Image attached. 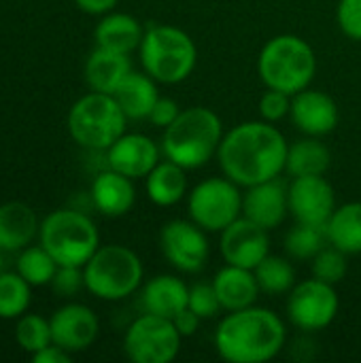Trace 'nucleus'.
Instances as JSON below:
<instances>
[{"instance_id": "f257e3e1", "label": "nucleus", "mask_w": 361, "mask_h": 363, "mask_svg": "<svg viewBox=\"0 0 361 363\" xmlns=\"http://www.w3.org/2000/svg\"><path fill=\"white\" fill-rule=\"evenodd\" d=\"M287 140L270 121H247L232 128L219 145L223 174L238 187L277 179L285 170Z\"/></svg>"}, {"instance_id": "aec40b11", "label": "nucleus", "mask_w": 361, "mask_h": 363, "mask_svg": "<svg viewBox=\"0 0 361 363\" xmlns=\"http://www.w3.org/2000/svg\"><path fill=\"white\" fill-rule=\"evenodd\" d=\"M213 287L217 291L221 308L228 311V313L253 306L255 300H257V294L262 291L253 270L232 266V264H228L226 268H221L215 274Z\"/></svg>"}, {"instance_id": "cd10ccee", "label": "nucleus", "mask_w": 361, "mask_h": 363, "mask_svg": "<svg viewBox=\"0 0 361 363\" xmlns=\"http://www.w3.org/2000/svg\"><path fill=\"white\" fill-rule=\"evenodd\" d=\"M326 230L332 247L347 255L361 253V202L338 206L326 223Z\"/></svg>"}, {"instance_id": "f704fd0d", "label": "nucleus", "mask_w": 361, "mask_h": 363, "mask_svg": "<svg viewBox=\"0 0 361 363\" xmlns=\"http://www.w3.org/2000/svg\"><path fill=\"white\" fill-rule=\"evenodd\" d=\"M189 308L200 319H213L219 315V311H223L213 283H198L189 287Z\"/></svg>"}, {"instance_id": "20e7f679", "label": "nucleus", "mask_w": 361, "mask_h": 363, "mask_svg": "<svg viewBox=\"0 0 361 363\" xmlns=\"http://www.w3.org/2000/svg\"><path fill=\"white\" fill-rule=\"evenodd\" d=\"M315 70L317 57L313 47L294 34L270 38L257 57V72L266 87L289 96L306 89L315 77Z\"/></svg>"}, {"instance_id": "ddd939ff", "label": "nucleus", "mask_w": 361, "mask_h": 363, "mask_svg": "<svg viewBox=\"0 0 361 363\" xmlns=\"http://www.w3.org/2000/svg\"><path fill=\"white\" fill-rule=\"evenodd\" d=\"M219 251L228 264L255 270L257 264L270 253L268 230L240 215L221 232Z\"/></svg>"}, {"instance_id": "5701e85b", "label": "nucleus", "mask_w": 361, "mask_h": 363, "mask_svg": "<svg viewBox=\"0 0 361 363\" xmlns=\"http://www.w3.org/2000/svg\"><path fill=\"white\" fill-rule=\"evenodd\" d=\"M145 36L143 26L138 23L136 17L128 15V13H109L104 15L94 32L96 45L111 49V51H119V53H132L140 47Z\"/></svg>"}, {"instance_id": "58836bf2", "label": "nucleus", "mask_w": 361, "mask_h": 363, "mask_svg": "<svg viewBox=\"0 0 361 363\" xmlns=\"http://www.w3.org/2000/svg\"><path fill=\"white\" fill-rule=\"evenodd\" d=\"M179 104L172 100V98H157L151 115H149V121L157 128H168L177 117H179Z\"/></svg>"}, {"instance_id": "0eeeda50", "label": "nucleus", "mask_w": 361, "mask_h": 363, "mask_svg": "<svg viewBox=\"0 0 361 363\" xmlns=\"http://www.w3.org/2000/svg\"><path fill=\"white\" fill-rule=\"evenodd\" d=\"M40 245L57 262V266H85L100 247L94 221L70 208L53 211L40 223Z\"/></svg>"}, {"instance_id": "a211bd4d", "label": "nucleus", "mask_w": 361, "mask_h": 363, "mask_svg": "<svg viewBox=\"0 0 361 363\" xmlns=\"http://www.w3.org/2000/svg\"><path fill=\"white\" fill-rule=\"evenodd\" d=\"M109 168L130 177H147L160 164L157 145L145 134H123L106 149Z\"/></svg>"}, {"instance_id": "c756f323", "label": "nucleus", "mask_w": 361, "mask_h": 363, "mask_svg": "<svg viewBox=\"0 0 361 363\" xmlns=\"http://www.w3.org/2000/svg\"><path fill=\"white\" fill-rule=\"evenodd\" d=\"M253 272H255L260 289L266 291V294H272V296L291 291V287L296 283V272H294L289 259L279 257V255H270L268 253L257 264V268Z\"/></svg>"}, {"instance_id": "4c0bfd02", "label": "nucleus", "mask_w": 361, "mask_h": 363, "mask_svg": "<svg viewBox=\"0 0 361 363\" xmlns=\"http://www.w3.org/2000/svg\"><path fill=\"white\" fill-rule=\"evenodd\" d=\"M336 19L340 30L349 38L361 40V0H340L336 9Z\"/></svg>"}, {"instance_id": "79ce46f5", "label": "nucleus", "mask_w": 361, "mask_h": 363, "mask_svg": "<svg viewBox=\"0 0 361 363\" xmlns=\"http://www.w3.org/2000/svg\"><path fill=\"white\" fill-rule=\"evenodd\" d=\"M119 0H74V4L89 15H106Z\"/></svg>"}, {"instance_id": "423d86ee", "label": "nucleus", "mask_w": 361, "mask_h": 363, "mask_svg": "<svg viewBox=\"0 0 361 363\" xmlns=\"http://www.w3.org/2000/svg\"><path fill=\"white\" fill-rule=\"evenodd\" d=\"M85 289L100 300H123L132 296L143 283L140 257L121 245L98 247L83 266Z\"/></svg>"}, {"instance_id": "a878e982", "label": "nucleus", "mask_w": 361, "mask_h": 363, "mask_svg": "<svg viewBox=\"0 0 361 363\" xmlns=\"http://www.w3.org/2000/svg\"><path fill=\"white\" fill-rule=\"evenodd\" d=\"M330 164H332L330 149L317 136H306L289 145L285 170L294 179L296 177H323Z\"/></svg>"}, {"instance_id": "f8f14e48", "label": "nucleus", "mask_w": 361, "mask_h": 363, "mask_svg": "<svg viewBox=\"0 0 361 363\" xmlns=\"http://www.w3.org/2000/svg\"><path fill=\"white\" fill-rule=\"evenodd\" d=\"M160 247L170 266L181 272L196 274L209 262V240L200 225L185 219L168 221L160 232Z\"/></svg>"}, {"instance_id": "6e6552de", "label": "nucleus", "mask_w": 361, "mask_h": 363, "mask_svg": "<svg viewBox=\"0 0 361 363\" xmlns=\"http://www.w3.org/2000/svg\"><path fill=\"white\" fill-rule=\"evenodd\" d=\"M126 113L113 94L91 91L79 98L68 113V132L81 147L106 151L126 134Z\"/></svg>"}, {"instance_id": "bb28decb", "label": "nucleus", "mask_w": 361, "mask_h": 363, "mask_svg": "<svg viewBox=\"0 0 361 363\" xmlns=\"http://www.w3.org/2000/svg\"><path fill=\"white\" fill-rule=\"evenodd\" d=\"M187 194L185 168L166 160L147 174V196L157 206H172Z\"/></svg>"}, {"instance_id": "9d476101", "label": "nucleus", "mask_w": 361, "mask_h": 363, "mask_svg": "<svg viewBox=\"0 0 361 363\" xmlns=\"http://www.w3.org/2000/svg\"><path fill=\"white\" fill-rule=\"evenodd\" d=\"M181 338L170 319L145 313L128 328L123 349L134 363H170L181 351Z\"/></svg>"}, {"instance_id": "2f4dec72", "label": "nucleus", "mask_w": 361, "mask_h": 363, "mask_svg": "<svg viewBox=\"0 0 361 363\" xmlns=\"http://www.w3.org/2000/svg\"><path fill=\"white\" fill-rule=\"evenodd\" d=\"M55 270H57V262L49 255V251L43 245L23 249L19 259H17V272L32 287L51 285V281L55 277Z\"/></svg>"}, {"instance_id": "ea45409f", "label": "nucleus", "mask_w": 361, "mask_h": 363, "mask_svg": "<svg viewBox=\"0 0 361 363\" xmlns=\"http://www.w3.org/2000/svg\"><path fill=\"white\" fill-rule=\"evenodd\" d=\"M200 317L187 306L185 311H181L174 319H172V323L177 325V330H179V334L185 338V336H194L196 332H198V325H200Z\"/></svg>"}, {"instance_id": "4468645a", "label": "nucleus", "mask_w": 361, "mask_h": 363, "mask_svg": "<svg viewBox=\"0 0 361 363\" xmlns=\"http://www.w3.org/2000/svg\"><path fill=\"white\" fill-rule=\"evenodd\" d=\"M336 211V196L323 177H296L289 185V213L298 223L326 225Z\"/></svg>"}, {"instance_id": "4be33fe9", "label": "nucleus", "mask_w": 361, "mask_h": 363, "mask_svg": "<svg viewBox=\"0 0 361 363\" xmlns=\"http://www.w3.org/2000/svg\"><path fill=\"white\" fill-rule=\"evenodd\" d=\"M132 72V64L128 53L111 51L104 47H96L85 64V81L91 91L115 94L121 81Z\"/></svg>"}, {"instance_id": "f3484780", "label": "nucleus", "mask_w": 361, "mask_h": 363, "mask_svg": "<svg viewBox=\"0 0 361 363\" xmlns=\"http://www.w3.org/2000/svg\"><path fill=\"white\" fill-rule=\"evenodd\" d=\"M294 123L306 136H326L338 125V106L326 91L319 89H302L291 96Z\"/></svg>"}, {"instance_id": "e433bc0d", "label": "nucleus", "mask_w": 361, "mask_h": 363, "mask_svg": "<svg viewBox=\"0 0 361 363\" xmlns=\"http://www.w3.org/2000/svg\"><path fill=\"white\" fill-rule=\"evenodd\" d=\"M51 287L62 298L74 296L81 287H85V277H83L81 266H57Z\"/></svg>"}, {"instance_id": "37998d69", "label": "nucleus", "mask_w": 361, "mask_h": 363, "mask_svg": "<svg viewBox=\"0 0 361 363\" xmlns=\"http://www.w3.org/2000/svg\"><path fill=\"white\" fill-rule=\"evenodd\" d=\"M0 274H2V255H0Z\"/></svg>"}, {"instance_id": "39448f33", "label": "nucleus", "mask_w": 361, "mask_h": 363, "mask_svg": "<svg viewBox=\"0 0 361 363\" xmlns=\"http://www.w3.org/2000/svg\"><path fill=\"white\" fill-rule=\"evenodd\" d=\"M143 68L157 83L174 85L185 81L198 60V49L191 36L174 26H149L138 47Z\"/></svg>"}, {"instance_id": "c9c22d12", "label": "nucleus", "mask_w": 361, "mask_h": 363, "mask_svg": "<svg viewBox=\"0 0 361 363\" xmlns=\"http://www.w3.org/2000/svg\"><path fill=\"white\" fill-rule=\"evenodd\" d=\"M291 111V96L279 89H268L262 98H260V113L264 117V121L277 123L281 121L285 115H289Z\"/></svg>"}, {"instance_id": "1a4fd4ad", "label": "nucleus", "mask_w": 361, "mask_h": 363, "mask_svg": "<svg viewBox=\"0 0 361 363\" xmlns=\"http://www.w3.org/2000/svg\"><path fill=\"white\" fill-rule=\"evenodd\" d=\"M187 211L204 232H223L243 215V194L232 179L213 177L191 189Z\"/></svg>"}, {"instance_id": "6ab92c4d", "label": "nucleus", "mask_w": 361, "mask_h": 363, "mask_svg": "<svg viewBox=\"0 0 361 363\" xmlns=\"http://www.w3.org/2000/svg\"><path fill=\"white\" fill-rule=\"evenodd\" d=\"M140 304L145 313L172 321L181 311L189 306V289L181 279L172 274H160L145 285Z\"/></svg>"}, {"instance_id": "2eb2a0df", "label": "nucleus", "mask_w": 361, "mask_h": 363, "mask_svg": "<svg viewBox=\"0 0 361 363\" xmlns=\"http://www.w3.org/2000/svg\"><path fill=\"white\" fill-rule=\"evenodd\" d=\"M53 345L66 349L68 353L85 351L98 338V317L89 306L66 304L53 313L49 319Z\"/></svg>"}, {"instance_id": "dca6fc26", "label": "nucleus", "mask_w": 361, "mask_h": 363, "mask_svg": "<svg viewBox=\"0 0 361 363\" xmlns=\"http://www.w3.org/2000/svg\"><path fill=\"white\" fill-rule=\"evenodd\" d=\"M289 213V187L277 177L257 185L247 187L243 196V217L262 225L264 230H272L285 221Z\"/></svg>"}, {"instance_id": "72a5a7b5", "label": "nucleus", "mask_w": 361, "mask_h": 363, "mask_svg": "<svg viewBox=\"0 0 361 363\" xmlns=\"http://www.w3.org/2000/svg\"><path fill=\"white\" fill-rule=\"evenodd\" d=\"M345 274H347V253H343L340 249L330 245L313 257V277L315 279L336 285L345 279Z\"/></svg>"}, {"instance_id": "9b49d317", "label": "nucleus", "mask_w": 361, "mask_h": 363, "mask_svg": "<svg viewBox=\"0 0 361 363\" xmlns=\"http://www.w3.org/2000/svg\"><path fill=\"white\" fill-rule=\"evenodd\" d=\"M340 300L334 285L319 279H309L291 287L287 300V315L291 323L302 332L326 330L338 315Z\"/></svg>"}, {"instance_id": "b1692460", "label": "nucleus", "mask_w": 361, "mask_h": 363, "mask_svg": "<svg viewBox=\"0 0 361 363\" xmlns=\"http://www.w3.org/2000/svg\"><path fill=\"white\" fill-rule=\"evenodd\" d=\"M38 221L34 211L23 202L0 204V251L26 249L36 236Z\"/></svg>"}, {"instance_id": "a19ab883", "label": "nucleus", "mask_w": 361, "mask_h": 363, "mask_svg": "<svg viewBox=\"0 0 361 363\" xmlns=\"http://www.w3.org/2000/svg\"><path fill=\"white\" fill-rule=\"evenodd\" d=\"M32 362L34 363H70V353L57 345H49L45 349H40L38 353H32Z\"/></svg>"}, {"instance_id": "393cba45", "label": "nucleus", "mask_w": 361, "mask_h": 363, "mask_svg": "<svg viewBox=\"0 0 361 363\" xmlns=\"http://www.w3.org/2000/svg\"><path fill=\"white\" fill-rule=\"evenodd\" d=\"M157 81L149 77L147 72H130L121 85L115 89V100L119 102L121 111L128 119H149L160 94H157Z\"/></svg>"}, {"instance_id": "473e14b6", "label": "nucleus", "mask_w": 361, "mask_h": 363, "mask_svg": "<svg viewBox=\"0 0 361 363\" xmlns=\"http://www.w3.org/2000/svg\"><path fill=\"white\" fill-rule=\"evenodd\" d=\"M15 338H17L19 347L28 353H38L40 349H45L53 342L51 325L40 315H21L19 323L15 328Z\"/></svg>"}, {"instance_id": "c85d7f7f", "label": "nucleus", "mask_w": 361, "mask_h": 363, "mask_svg": "<svg viewBox=\"0 0 361 363\" xmlns=\"http://www.w3.org/2000/svg\"><path fill=\"white\" fill-rule=\"evenodd\" d=\"M330 245L326 225L298 223L285 236V253L294 259H313Z\"/></svg>"}, {"instance_id": "7ed1b4c3", "label": "nucleus", "mask_w": 361, "mask_h": 363, "mask_svg": "<svg viewBox=\"0 0 361 363\" xmlns=\"http://www.w3.org/2000/svg\"><path fill=\"white\" fill-rule=\"evenodd\" d=\"M223 138V125L215 111L206 106H191L164 128L162 151L166 160L196 170L204 166L217 151Z\"/></svg>"}, {"instance_id": "f03ea898", "label": "nucleus", "mask_w": 361, "mask_h": 363, "mask_svg": "<svg viewBox=\"0 0 361 363\" xmlns=\"http://www.w3.org/2000/svg\"><path fill=\"white\" fill-rule=\"evenodd\" d=\"M287 332L283 321L268 308L247 306L232 311L217 325L215 349L230 363H266L281 353Z\"/></svg>"}, {"instance_id": "7c9ffc66", "label": "nucleus", "mask_w": 361, "mask_h": 363, "mask_svg": "<svg viewBox=\"0 0 361 363\" xmlns=\"http://www.w3.org/2000/svg\"><path fill=\"white\" fill-rule=\"evenodd\" d=\"M30 283L19 272L0 274V319H17L26 315L32 294Z\"/></svg>"}, {"instance_id": "412c9836", "label": "nucleus", "mask_w": 361, "mask_h": 363, "mask_svg": "<svg viewBox=\"0 0 361 363\" xmlns=\"http://www.w3.org/2000/svg\"><path fill=\"white\" fill-rule=\"evenodd\" d=\"M134 179L109 168L100 172L91 183V200L96 208L106 217H121L126 215L136 200V189L132 185Z\"/></svg>"}]
</instances>
